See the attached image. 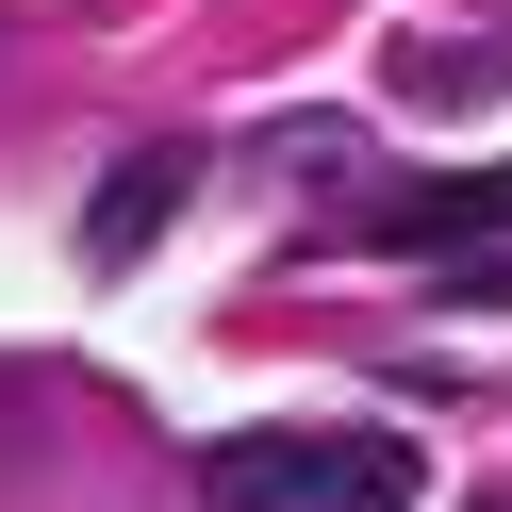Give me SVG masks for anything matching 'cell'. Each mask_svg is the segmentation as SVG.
Returning <instances> with one entry per match:
<instances>
[{
    "instance_id": "6da1fadb",
    "label": "cell",
    "mask_w": 512,
    "mask_h": 512,
    "mask_svg": "<svg viewBox=\"0 0 512 512\" xmlns=\"http://www.w3.org/2000/svg\"><path fill=\"white\" fill-rule=\"evenodd\" d=\"M182 199H199V149H182V133L116 149V166H100V199H83V265H149Z\"/></svg>"
},
{
    "instance_id": "7a4b0ae2",
    "label": "cell",
    "mask_w": 512,
    "mask_h": 512,
    "mask_svg": "<svg viewBox=\"0 0 512 512\" xmlns=\"http://www.w3.org/2000/svg\"><path fill=\"white\" fill-rule=\"evenodd\" d=\"M199 496H232V512H331V446L314 430H215Z\"/></svg>"
},
{
    "instance_id": "3957f363",
    "label": "cell",
    "mask_w": 512,
    "mask_h": 512,
    "mask_svg": "<svg viewBox=\"0 0 512 512\" xmlns=\"http://www.w3.org/2000/svg\"><path fill=\"white\" fill-rule=\"evenodd\" d=\"M512 215V166L496 182H413V199H380V248H463V232H496Z\"/></svg>"
},
{
    "instance_id": "277c9868",
    "label": "cell",
    "mask_w": 512,
    "mask_h": 512,
    "mask_svg": "<svg viewBox=\"0 0 512 512\" xmlns=\"http://www.w3.org/2000/svg\"><path fill=\"white\" fill-rule=\"evenodd\" d=\"M331 512H413V446H331Z\"/></svg>"
}]
</instances>
